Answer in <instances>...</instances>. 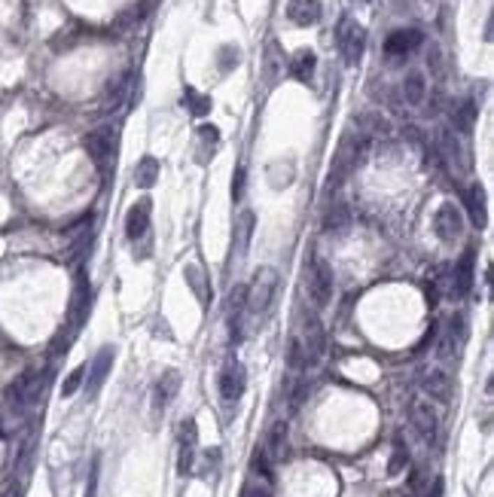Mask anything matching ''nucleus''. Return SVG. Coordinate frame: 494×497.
Listing matches in <instances>:
<instances>
[{
	"label": "nucleus",
	"instance_id": "9b49d317",
	"mask_svg": "<svg viewBox=\"0 0 494 497\" xmlns=\"http://www.w3.org/2000/svg\"><path fill=\"white\" fill-rule=\"evenodd\" d=\"M245 387H247V369L245 363H238V360H232V363H226V369L220 373V397L223 403H238L245 397Z\"/></svg>",
	"mask_w": 494,
	"mask_h": 497
},
{
	"label": "nucleus",
	"instance_id": "aec40b11",
	"mask_svg": "<svg viewBox=\"0 0 494 497\" xmlns=\"http://www.w3.org/2000/svg\"><path fill=\"white\" fill-rule=\"evenodd\" d=\"M314 67H317V55L312 49H299V52L290 58V77L299 82H312Z\"/></svg>",
	"mask_w": 494,
	"mask_h": 497
},
{
	"label": "nucleus",
	"instance_id": "c9c22d12",
	"mask_svg": "<svg viewBox=\"0 0 494 497\" xmlns=\"http://www.w3.org/2000/svg\"><path fill=\"white\" fill-rule=\"evenodd\" d=\"M241 196H245V168H238V171L232 174V199L241 201Z\"/></svg>",
	"mask_w": 494,
	"mask_h": 497
},
{
	"label": "nucleus",
	"instance_id": "ddd939ff",
	"mask_svg": "<svg viewBox=\"0 0 494 497\" xmlns=\"http://www.w3.org/2000/svg\"><path fill=\"white\" fill-rule=\"evenodd\" d=\"M418 378H421V387L427 391V397H430V400H439V403H449L451 400V378H449L446 369H439V366H421Z\"/></svg>",
	"mask_w": 494,
	"mask_h": 497
},
{
	"label": "nucleus",
	"instance_id": "c756f323",
	"mask_svg": "<svg viewBox=\"0 0 494 497\" xmlns=\"http://www.w3.org/2000/svg\"><path fill=\"white\" fill-rule=\"evenodd\" d=\"M86 369H89V363H82V366H77L73 373L64 378L61 382V397H73V394L82 387V382H86Z\"/></svg>",
	"mask_w": 494,
	"mask_h": 497
},
{
	"label": "nucleus",
	"instance_id": "473e14b6",
	"mask_svg": "<svg viewBox=\"0 0 494 497\" xmlns=\"http://www.w3.org/2000/svg\"><path fill=\"white\" fill-rule=\"evenodd\" d=\"M287 366L290 369H305V354H303V345H299V336H293L290 345H287Z\"/></svg>",
	"mask_w": 494,
	"mask_h": 497
},
{
	"label": "nucleus",
	"instance_id": "b1692460",
	"mask_svg": "<svg viewBox=\"0 0 494 497\" xmlns=\"http://www.w3.org/2000/svg\"><path fill=\"white\" fill-rule=\"evenodd\" d=\"M424 95H427V82H424V77L418 71H412L409 77L403 80V98H406V104H412V107H418L424 101Z\"/></svg>",
	"mask_w": 494,
	"mask_h": 497
},
{
	"label": "nucleus",
	"instance_id": "f8f14e48",
	"mask_svg": "<svg viewBox=\"0 0 494 497\" xmlns=\"http://www.w3.org/2000/svg\"><path fill=\"white\" fill-rule=\"evenodd\" d=\"M113 357H116V348H113V345H104V348L95 354V360L89 363V369H86V373H89V378H86L89 397H95V394L104 387L107 375H110V369H113Z\"/></svg>",
	"mask_w": 494,
	"mask_h": 497
},
{
	"label": "nucleus",
	"instance_id": "7c9ffc66",
	"mask_svg": "<svg viewBox=\"0 0 494 497\" xmlns=\"http://www.w3.org/2000/svg\"><path fill=\"white\" fill-rule=\"evenodd\" d=\"M250 473H254L256 479H266V482H272L275 473H272V464H269V454H266V452H256L254 461H250Z\"/></svg>",
	"mask_w": 494,
	"mask_h": 497
},
{
	"label": "nucleus",
	"instance_id": "2eb2a0df",
	"mask_svg": "<svg viewBox=\"0 0 494 497\" xmlns=\"http://www.w3.org/2000/svg\"><path fill=\"white\" fill-rule=\"evenodd\" d=\"M464 210L476 229H485V226H488V201H485L482 183H470V187L464 189Z\"/></svg>",
	"mask_w": 494,
	"mask_h": 497
},
{
	"label": "nucleus",
	"instance_id": "f704fd0d",
	"mask_svg": "<svg viewBox=\"0 0 494 497\" xmlns=\"http://www.w3.org/2000/svg\"><path fill=\"white\" fill-rule=\"evenodd\" d=\"M98 479H101V458H92V473H89V485H86V497H98Z\"/></svg>",
	"mask_w": 494,
	"mask_h": 497
},
{
	"label": "nucleus",
	"instance_id": "5701e85b",
	"mask_svg": "<svg viewBox=\"0 0 494 497\" xmlns=\"http://www.w3.org/2000/svg\"><path fill=\"white\" fill-rule=\"evenodd\" d=\"M159 159L156 156H144L140 162L135 165V187L140 189H150V187H156V180H159Z\"/></svg>",
	"mask_w": 494,
	"mask_h": 497
},
{
	"label": "nucleus",
	"instance_id": "f03ea898",
	"mask_svg": "<svg viewBox=\"0 0 494 497\" xmlns=\"http://www.w3.org/2000/svg\"><path fill=\"white\" fill-rule=\"evenodd\" d=\"M46 375H40L37 369H24V373L15 378V382L6 384L3 391V403H6V412L10 415H24L31 406H37L43 400V391H46Z\"/></svg>",
	"mask_w": 494,
	"mask_h": 497
},
{
	"label": "nucleus",
	"instance_id": "cd10ccee",
	"mask_svg": "<svg viewBox=\"0 0 494 497\" xmlns=\"http://www.w3.org/2000/svg\"><path fill=\"white\" fill-rule=\"evenodd\" d=\"M129 86H131V73H122L119 80H110V86H107V107H110V110H116V107L122 104Z\"/></svg>",
	"mask_w": 494,
	"mask_h": 497
},
{
	"label": "nucleus",
	"instance_id": "0eeeda50",
	"mask_svg": "<svg viewBox=\"0 0 494 497\" xmlns=\"http://www.w3.org/2000/svg\"><path fill=\"white\" fill-rule=\"evenodd\" d=\"M336 43H339L342 62H345L348 67H354L360 58H363V49H366V31H363V24H357L354 19H342L339 28H336Z\"/></svg>",
	"mask_w": 494,
	"mask_h": 497
},
{
	"label": "nucleus",
	"instance_id": "f3484780",
	"mask_svg": "<svg viewBox=\"0 0 494 497\" xmlns=\"http://www.w3.org/2000/svg\"><path fill=\"white\" fill-rule=\"evenodd\" d=\"M321 15H324L321 0H290L287 3V19L296 28H312V24L321 22Z\"/></svg>",
	"mask_w": 494,
	"mask_h": 497
},
{
	"label": "nucleus",
	"instance_id": "c85d7f7f",
	"mask_svg": "<svg viewBox=\"0 0 494 497\" xmlns=\"http://www.w3.org/2000/svg\"><path fill=\"white\" fill-rule=\"evenodd\" d=\"M183 101L189 104V113H192V116H205L208 110H211V98H208V95H198L196 89H187V92H183Z\"/></svg>",
	"mask_w": 494,
	"mask_h": 497
},
{
	"label": "nucleus",
	"instance_id": "f257e3e1",
	"mask_svg": "<svg viewBox=\"0 0 494 497\" xmlns=\"http://www.w3.org/2000/svg\"><path fill=\"white\" fill-rule=\"evenodd\" d=\"M278 268L272 266H259L254 278H250V284L245 287V315L250 317H269V311L275 305V296H278Z\"/></svg>",
	"mask_w": 494,
	"mask_h": 497
},
{
	"label": "nucleus",
	"instance_id": "9d476101",
	"mask_svg": "<svg viewBox=\"0 0 494 497\" xmlns=\"http://www.w3.org/2000/svg\"><path fill=\"white\" fill-rule=\"evenodd\" d=\"M82 147H86L89 159L95 162V168H104L110 165V156H113V129L110 125H101V129L89 131L86 141H82Z\"/></svg>",
	"mask_w": 494,
	"mask_h": 497
},
{
	"label": "nucleus",
	"instance_id": "6ab92c4d",
	"mask_svg": "<svg viewBox=\"0 0 494 497\" xmlns=\"http://www.w3.org/2000/svg\"><path fill=\"white\" fill-rule=\"evenodd\" d=\"M473 275H476V259H473V250H467V254L455 263V272H451L458 296H467V293L473 290Z\"/></svg>",
	"mask_w": 494,
	"mask_h": 497
},
{
	"label": "nucleus",
	"instance_id": "bb28decb",
	"mask_svg": "<svg viewBox=\"0 0 494 497\" xmlns=\"http://www.w3.org/2000/svg\"><path fill=\"white\" fill-rule=\"evenodd\" d=\"M348 220H351V210L342 205V201H336V205L324 214V229L326 232H339V229H345L348 226Z\"/></svg>",
	"mask_w": 494,
	"mask_h": 497
},
{
	"label": "nucleus",
	"instance_id": "4468645a",
	"mask_svg": "<svg viewBox=\"0 0 494 497\" xmlns=\"http://www.w3.org/2000/svg\"><path fill=\"white\" fill-rule=\"evenodd\" d=\"M150 217H153V201L150 199H140L138 205H131L129 214H125V238L129 241L144 238L150 232Z\"/></svg>",
	"mask_w": 494,
	"mask_h": 497
},
{
	"label": "nucleus",
	"instance_id": "6e6552de",
	"mask_svg": "<svg viewBox=\"0 0 494 497\" xmlns=\"http://www.w3.org/2000/svg\"><path fill=\"white\" fill-rule=\"evenodd\" d=\"M409 418H412L415 433L421 436L424 442H433V440H437V431H439V415H437V409H433V403H430V400H424V397L412 400V409H409Z\"/></svg>",
	"mask_w": 494,
	"mask_h": 497
},
{
	"label": "nucleus",
	"instance_id": "393cba45",
	"mask_svg": "<svg viewBox=\"0 0 494 497\" xmlns=\"http://www.w3.org/2000/svg\"><path fill=\"white\" fill-rule=\"evenodd\" d=\"M451 122H455V131L470 134V131H473V125H476V101L467 98L464 104H460L458 110L451 113Z\"/></svg>",
	"mask_w": 494,
	"mask_h": 497
},
{
	"label": "nucleus",
	"instance_id": "412c9836",
	"mask_svg": "<svg viewBox=\"0 0 494 497\" xmlns=\"http://www.w3.org/2000/svg\"><path fill=\"white\" fill-rule=\"evenodd\" d=\"M254 223H256L254 210H241V214H238V220H235V238H232V247H235L238 257L247 254L250 235H254Z\"/></svg>",
	"mask_w": 494,
	"mask_h": 497
},
{
	"label": "nucleus",
	"instance_id": "7ed1b4c3",
	"mask_svg": "<svg viewBox=\"0 0 494 497\" xmlns=\"http://www.w3.org/2000/svg\"><path fill=\"white\" fill-rule=\"evenodd\" d=\"M366 153H370V138H363V134H345L342 138V144L336 150V159H333V168H330V177H326V187L330 189H339L342 183L351 177V171H357L360 165H363Z\"/></svg>",
	"mask_w": 494,
	"mask_h": 497
},
{
	"label": "nucleus",
	"instance_id": "4be33fe9",
	"mask_svg": "<svg viewBox=\"0 0 494 497\" xmlns=\"http://www.w3.org/2000/svg\"><path fill=\"white\" fill-rule=\"evenodd\" d=\"M266 454H269V461H278L284 458V452H287V421H275L269 427V436H266Z\"/></svg>",
	"mask_w": 494,
	"mask_h": 497
},
{
	"label": "nucleus",
	"instance_id": "1a4fd4ad",
	"mask_svg": "<svg viewBox=\"0 0 494 497\" xmlns=\"http://www.w3.org/2000/svg\"><path fill=\"white\" fill-rule=\"evenodd\" d=\"M433 232L439 235V241L455 244L460 238V232H464V214H460V208L451 205V201L439 205V210L433 214Z\"/></svg>",
	"mask_w": 494,
	"mask_h": 497
},
{
	"label": "nucleus",
	"instance_id": "a878e982",
	"mask_svg": "<svg viewBox=\"0 0 494 497\" xmlns=\"http://www.w3.org/2000/svg\"><path fill=\"white\" fill-rule=\"evenodd\" d=\"M357 125H360V134H363V138H375V134H388V120H382V113H363L357 120Z\"/></svg>",
	"mask_w": 494,
	"mask_h": 497
},
{
	"label": "nucleus",
	"instance_id": "a211bd4d",
	"mask_svg": "<svg viewBox=\"0 0 494 497\" xmlns=\"http://www.w3.org/2000/svg\"><path fill=\"white\" fill-rule=\"evenodd\" d=\"M177 391H180V373H177V369H165V373L159 375L156 391H153L156 409H168V403L177 397Z\"/></svg>",
	"mask_w": 494,
	"mask_h": 497
},
{
	"label": "nucleus",
	"instance_id": "423d86ee",
	"mask_svg": "<svg viewBox=\"0 0 494 497\" xmlns=\"http://www.w3.org/2000/svg\"><path fill=\"white\" fill-rule=\"evenodd\" d=\"M92 315V281H89V272L80 268L77 272V284H73V296H71V308H68V330L80 333L82 324L89 321Z\"/></svg>",
	"mask_w": 494,
	"mask_h": 497
},
{
	"label": "nucleus",
	"instance_id": "20e7f679",
	"mask_svg": "<svg viewBox=\"0 0 494 497\" xmlns=\"http://www.w3.org/2000/svg\"><path fill=\"white\" fill-rule=\"evenodd\" d=\"M299 345H303V354H305V369H308V366H317V363L324 360V351H326V330H324V324H321V315H317L314 308L305 311Z\"/></svg>",
	"mask_w": 494,
	"mask_h": 497
},
{
	"label": "nucleus",
	"instance_id": "72a5a7b5",
	"mask_svg": "<svg viewBox=\"0 0 494 497\" xmlns=\"http://www.w3.org/2000/svg\"><path fill=\"white\" fill-rule=\"evenodd\" d=\"M406 467H409V449H406V445H397L393 454H391V461H388V473L391 476H400Z\"/></svg>",
	"mask_w": 494,
	"mask_h": 497
},
{
	"label": "nucleus",
	"instance_id": "39448f33",
	"mask_svg": "<svg viewBox=\"0 0 494 497\" xmlns=\"http://www.w3.org/2000/svg\"><path fill=\"white\" fill-rule=\"evenodd\" d=\"M333 290H336V278H333V268L326 266V259L314 257L312 268H308V296H312L314 311L326 308L333 302Z\"/></svg>",
	"mask_w": 494,
	"mask_h": 497
},
{
	"label": "nucleus",
	"instance_id": "2f4dec72",
	"mask_svg": "<svg viewBox=\"0 0 494 497\" xmlns=\"http://www.w3.org/2000/svg\"><path fill=\"white\" fill-rule=\"evenodd\" d=\"M241 497H272V482L250 476L245 482V488H241Z\"/></svg>",
	"mask_w": 494,
	"mask_h": 497
},
{
	"label": "nucleus",
	"instance_id": "e433bc0d",
	"mask_svg": "<svg viewBox=\"0 0 494 497\" xmlns=\"http://www.w3.org/2000/svg\"><path fill=\"white\" fill-rule=\"evenodd\" d=\"M442 491H446V482H442V476H437L430 485V491H427V497H442Z\"/></svg>",
	"mask_w": 494,
	"mask_h": 497
},
{
	"label": "nucleus",
	"instance_id": "dca6fc26",
	"mask_svg": "<svg viewBox=\"0 0 494 497\" xmlns=\"http://www.w3.org/2000/svg\"><path fill=\"white\" fill-rule=\"evenodd\" d=\"M421 31L418 28H403V31H393L388 40H384V52L391 58H406L409 52H415L421 46Z\"/></svg>",
	"mask_w": 494,
	"mask_h": 497
}]
</instances>
